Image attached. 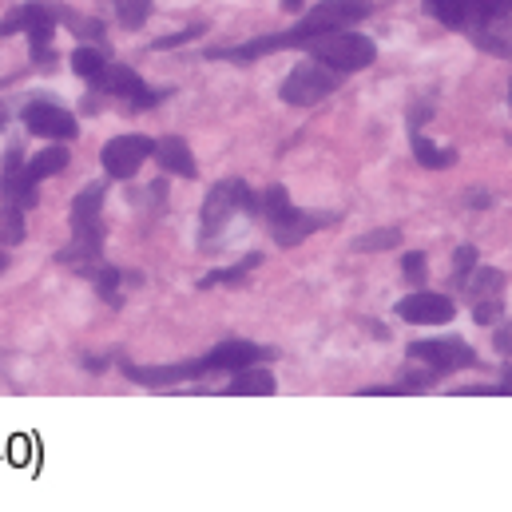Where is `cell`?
Masks as SVG:
<instances>
[{
	"instance_id": "8",
	"label": "cell",
	"mask_w": 512,
	"mask_h": 512,
	"mask_svg": "<svg viewBox=\"0 0 512 512\" xmlns=\"http://www.w3.org/2000/svg\"><path fill=\"white\" fill-rule=\"evenodd\" d=\"M409 362H425L433 374H453L477 366V350L465 338H445V342H413Z\"/></svg>"
},
{
	"instance_id": "35",
	"label": "cell",
	"mask_w": 512,
	"mask_h": 512,
	"mask_svg": "<svg viewBox=\"0 0 512 512\" xmlns=\"http://www.w3.org/2000/svg\"><path fill=\"white\" fill-rule=\"evenodd\" d=\"M0 128H4V112H0Z\"/></svg>"
},
{
	"instance_id": "1",
	"label": "cell",
	"mask_w": 512,
	"mask_h": 512,
	"mask_svg": "<svg viewBox=\"0 0 512 512\" xmlns=\"http://www.w3.org/2000/svg\"><path fill=\"white\" fill-rule=\"evenodd\" d=\"M306 44H310V60H318V64L342 72V76L346 72H362V68H370L378 60V44L370 36H362V32H350V28L322 32V36H314Z\"/></svg>"
},
{
	"instance_id": "2",
	"label": "cell",
	"mask_w": 512,
	"mask_h": 512,
	"mask_svg": "<svg viewBox=\"0 0 512 512\" xmlns=\"http://www.w3.org/2000/svg\"><path fill=\"white\" fill-rule=\"evenodd\" d=\"M258 211L266 215L270 235H274L278 247H294V243H302L310 231L334 223L330 215H302V211H294L290 199H286V187H266V191L258 195Z\"/></svg>"
},
{
	"instance_id": "20",
	"label": "cell",
	"mask_w": 512,
	"mask_h": 512,
	"mask_svg": "<svg viewBox=\"0 0 512 512\" xmlns=\"http://www.w3.org/2000/svg\"><path fill=\"white\" fill-rule=\"evenodd\" d=\"M258 262H262L258 255H247L243 262H239V266H227V270H215V274H207L199 286H203V290H207V286H239V282H243V278L255 270Z\"/></svg>"
},
{
	"instance_id": "12",
	"label": "cell",
	"mask_w": 512,
	"mask_h": 512,
	"mask_svg": "<svg viewBox=\"0 0 512 512\" xmlns=\"http://www.w3.org/2000/svg\"><path fill=\"white\" fill-rule=\"evenodd\" d=\"M0 195L8 207H20L28 211L36 203V183L24 175V151L20 147H8L4 155V167H0Z\"/></svg>"
},
{
	"instance_id": "19",
	"label": "cell",
	"mask_w": 512,
	"mask_h": 512,
	"mask_svg": "<svg viewBox=\"0 0 512 512\" xmlns=\"http://www.w3.org/2000/svg\"><path fill=\"white\" fill-rule=\"evenodd\" d=\"M68 167V151L64 147H44V151H36L28 163H24V175L32 179V183H40V179H48V175H56V171H64Z\"/></svg>"
},
{
	"instance_id": "14",
	"label": "cell",
	"mask_w": 512,
	"mask_h": 512,
	"mask_svg": "<svg viewBox=\"0 0 512 512\" xmlns=\"http://www.w3.org/2000/svg\"><path fill=\"white\" fill-rule=\"evenodd\" d=\"M92 88L104 92V96H124V100H135L143 92V80L131 72L128 64H104L96 76H92Z\"/></svg>"
},
{
	"instance_id": "11",
	"label": "cell",
	"mask_w": 512,
	"mask_h": 512,
	"mask_svg": "<svg viewBox=\"0 0 512 512\" xmlns=\"http://www.w3.org/2000/svg\"><path fill=\"white\" fill-rule=\"evenodd\" d=\"M266 358H274V350L255 346V342H223L207 358H199V370L203 374H219V370H235L239 374V370H247L255 362H266Z\"/></svg>"
},
{
	"instance_id": "10",
	"label": "cell",
	"mask_w": 512,
	"mask_h": 512,
	"mask_svg": "<svg viewBox=\"0 0 512 512\" xmlns=\"http://www.w3.org/2000/svg\"><path fill=\"white\" fill-rule=\"evenodd\" d=\"M397 318H405L413 326H445V322H453V298L433 294V290H417V294L397 302Z\"/></svg>"
},
{
	"instance_id": "33",
	"label": "cell",
	"mask_w": 512,
	"mask_h": 512,
	"mask_svg": "<svg viewBox=\"0 0 512 512\" xmlns=\"http://www.w3.org/2000/svg\"><path fill=\"white\" fill-rule=\"evenodd\" d=\"M282 8H286V12H298V8H302V0H282Z\"/></svg>"
},
{
	"instance_id": "3",
	"label": "cell",
	"mask_w": 512,
	"mask_h": 512,
	"mask_svg": "<svg viewBox=\"0 0 512 512\" xmlns=\"http://www.w3.org/2000/svg\"><path fill=\"white\" fill-rule=\"evenodd\" d=\"M100 207H104V183H88L76 203H72V247L60 251V258L80 262V258L100 255Z\"/></svg>"
},
{
	"instance_id": "32",
	"label": "cell",
	"mask_w": 512,
	"mask_h": 512,
	"mask_svg": "<svg viewBox=\"0 0 512 512\" xmlns=\"http://www.w3.org/2000/svg\"><path fill=\"white\" fill-rule=\"evenodd\" d=\"M469 207H489V195L485 191H469Z\"/></svg>"
},
{
	"instance_id": "9",
	"label": "cell",
	"mask_w": 512,
	"mask_h": 512,
	"mask_svg": "<svg viewBox=\"0 0 512 512\" xmlns=\"http://www.w3.org/2000/svg\"><path fill=\"white\" fill-rule=\"evenodd\" d=\"M151 151H155V139H147V135H116L112 143H104L100 163L112 179H131L151 159Z\"/></svg>"
},
{
	"instance_id": "31",
	"label": "cell",
	"mask_w": 512,
	"mask_h": 512,
	"mask_svg": "<svg viewBox=\"0 0 512 512\" xmlns=\"http://www.w3.org/2000/svg\"><path fill=\"white\" fill-rule=\"evenodd\" d=\"M497 354L512 358V330H501V334H497Z\"/></svg>"
},
{
	"instance_id": "5",
	"label": "cell",
	"mask_w": 512,
	"mask_h": 512,
	"mask_svg": "<svg viewBox=\"0 0 512 512\" xmlns=\"http://www.w3.org/2000/svg\"><path fill=\"white\" fill-rule=\"evenodd\" d=\"M235 211H247V215H255L258 211V195L243 183V179H227V183H219V187H211V195H207V203H203V231H207V239L235 215Z\"/></svg>"
},
{
	"instance_id": "4",
	"label": "cell",
	"mask_w": 512,
	"mask_h": 512,
	"mask_svg": "<svg viewBox=\"0 0 512 512\" xmlns=\"http://www.w3.org/2000/svg\"><path fill=\"white\" fill-rule=\"evenodd\" d=\"M338 84H342V72H334V68H326V64H318V60H302L286 80H282V100L286 104H294V108H310V104H318V100H326L330 92H338Z\"/></svg>"
},
{
	"instance_id": "23",
	"label": "cell",
	"mask_w": 512,
	"mask_h": 512,
	"mask_svg": "<svg viewBox=\"0 0 512 512\" xmlns=\"http://www.w3.org/2000/svg\"><path fill=\"white\" fill-rule=\"evenodd\" d=\"M401 243V231H370V235H362L358 243H354V251H362V255H370V251H385V247H397Z\"/></svg>"
},
{
	"instance_id": "13",
	"label": "cell",
	"mask_w": 512,
	"mask_h": 512,
	"mask_svg": "<svg viewBox=\"0 0 512 512\" xmlns=\"http://www.w3.org/2000/svg\"><path fill=\"white\" fill-rule=\"evenodd\" d=\"M20 120L32 135H44V139H76V131H80L76 116L64 112L60 104H28Z\"/></svg>"
},
{
	"instance_id": "25",
	"label": "cell",
	"mask_w": 512,
	"mask_h": 512,
	"mask_svg": "<svg viewBox=\"0 0 512 512\" xmlns=\"http://www.w3.org/2000/svg\"><path fill=\"white\" fill-rule=\"evenodd\" d=\"M469 36H473V44H477V48H485V52H497V56L512 60V40L489 36V32H477V28H469Z\"/></svg>"
},
{
	"instance_id": "28",
	"label": "cell",
	"mask_w": 512,
	"mask_h": 512,
	"mask_svg": "<svg viewBox=\"0 0 512 512\" xmlns=\"http://www.w3.org/2000/svg\"><path fill=\"white\" fill-rule=\"evenodd\" d=\"M401 270H405L409 282H425V255L421 251H409V255L401 258Z\"/></svg>"
},
{
	"instance_id": "24",
	"label": "cell",
	"mask_w": 512,
	"mask_h": 512,
	"mask_svg": "<svg viewBox=\"0 0 512 512\" xmlns=\"http://www.w3.org/2000/svg\"><path fill=\"white\" fill-rule=\"evenodd\" d=\"M24 211L20 207H12L4 219H0V247H16L20 239H24V219H20Z\"/></svg>"
},
{
	"instance_id": "21",
	"label": "cell",
	"mask_w": 512,
	"mask_h": 512,
	"mask_svg": "<svg viewBox=\"0 0 512 512\" xmlns=\"http://www.w3.org/2000/svg\"><path fill=\"white\" fill-rule=\"evenodd\" d=\"M104 64H108V56H104L100 48H92V44H80V48L72 52V72H76V76H84V80H92Z\"/></svg>"
},
{
	"instance_id": "36",
	"label": "cell",
	"mask_w": 512,
	"mask_h": 512,
	"mask_svg": "<svg viewBox=\"0 0 512 512\" xmlns=\"http://www.w3.org/2000/svg\"><path fill=\"white\" fill-rule=\"evenodd\" d=\"M509 96H512V92H509Z\"/></svg>"
},
{
	"instance_id": "16",
	"label": "cell",
	"mask_w": 512,
	"mask_h": 512,
	"mask_svg": "<svg viewBox=\"0 0 512 512\" xmlns=\"http://www.w3.org/2000/svg\"><path fill=\"white\" fill-rule=\"evenodd\" d=\"M409 143H413V159H417L421 167H429V171H441V167H453V163H457V151L429 143L417 128L409 131Z\"/></svg>"
},
{
	"instance_id": "26",
	"label": "cell",
	"mask_w": 512,
	"mask_h": 512,
	"mask_svg": "<svg viewBox=\"0 0 512 512\" xmlns=\"http://www.w3.org/2000/svg\"><path fill=\"white\" fill-rule=\"evenodd\" d=\"M497 314H501V298H477V302H473V318H477L481 326H493Z\"/></svg>"
},
{
	"instance_id": "18",
	"label": "cell",
	"mask_w": 512,
	"mask_h": 512,
	"mask_svg": "<svg viewBox=\"0 0 512 512\" xmlns=\"http://www.w3.org/2000/svg\"><path fill=\"white\" fill-rule=\"evenodd\" d=\"M501 286H505V274L501 270H469V278L461 282V290L469 294V302H477V298H501Z\"/></svg>"
},
{
	"instance_id": "30",
	"label": "cell",
	"mask_w": 512,
	"mask_h": 512,
	"mask_svg": "<svg viewBox=\"0 0 512 512\" xmlns=\"http://www.w3.org/2000/svg\"><path fill=\"white\" fill-rule=\"evenodd\" d=\"M203 28H183V32H175V36H163L155 48H175V44H183V40H195Z\"/></svg>"
},
{
	"instance_id": "34",
	"label": "cell",
	"mask_w": 512,
	"mask_h": 512,
	"mask_svg": "<svg viewBox=\"0 0 512 512\" xmlns=\"http://www.w3.org/2000/svg\"><path fill=\"white\" fill-rule=\"evenodd\" d=\"M4 266H8V258H4V255H0V270H4Z\"/></svg>"
},
{
	"instance_id": "17",
	"label": "cell",
	"mask_w": 512,
	"mask_h": 512,
	"mask_svg": "<svg viewBox=\"0 0 512 512\" xmlns=\"http://www.w3.org/2000/svg\"><path fill=\"white\" fill-rule=\"evenodd\" d=\"M274 389H278V382L270 378V370H255V366L239 370V378L227 385L231 397H270Z\"/></svg>"
},
{
	"instance_id": "29",
	"label": "cell",
	"mask_w": 512,
	"mask_h": 512,
	"mask_svg": "<svg viewBox=\"0 0 512 512\" xmlns=\"http://www.w3.org/2000/svg\"><path fill=\"white\" fill-rule=\"evenodd\" d=\"M116 282H120V270H112V266H104V270L96 274V290H100L108 302H116Z\"/></svg>"
},
{
	"instance_id": "22",
	"label": "cell",
	"mask_w": 512,
	"mask_h": 512,
	"mask_svg": "<svg viewBox=\"0 0 512 512\" xmlns=\"http://www.w3.org/2000/svg\"><path fill=\"white\" fill-rule=\"evenodd\" d=\"M112 4H116V16H120L128 28H143L155 0H112Z\"/></svg>"
},
{
	"instance_id": "15",
	"label": "cell",
	"mask_w": 512,
	"mask_h": 512,
	"mask_svg": "<svg viewBox=\"0 0 512 512\" xmlns=\"http://www.w3.org/2000/svg\"><path fill=\"white\" fill-rule=\"evenodd\" d=\"M151 155H155V159H159V167H163V171H171V175H183V179H195V175H199V167H195V159H191V147H187L179 135L159 139Z\"/></svg>"
},
{
	"instance_id": "27",
	"label": "cell",
	"mask_w": 512,
	"mask_h": 512,
	"mask_svg": "<svg viewBox=\"0 0 512 512\" xmlns=\"http://www.w3.org/2000/svg\"><path fill=\"white\" fill-rule=\"evenodd\" d=\"M473 266H477V247H461V251H457V262H453V278H457V286L469 278Z\"/></svg>"
},
{
	"instance_id": "6",
	"label": "cell",
	"mask_w": 512,
	"mask_h": 512,
	"mask_svg": "<svg viewBox=\"0 0 512 512\" xmlns=\"http://www.w3.org/2000/svg\"><path fill=\"white\" fill-rule=\"evenodd\" d=\"M425 8L449 28H485L489 20L512 12V0H425Z\"/></svg>"
},
{
	"instance_id": "7",
	"label": "cell",
	"mask_w": 512,
	"mask_h": 512,
	"mask_svg": "<svg viewBox=\"0 0 512 512\" xmlns=\"http://www.w3.org/2000/svg\"><path fill=\"white\" fill-rule=\"evenodd\" d=\"M28 32V40H32V52L40 56V64H48L52 60V36H56V16L44 8V4H24L20 12H12V16H4L0 20V36H12V32Z\"/></svg>"
}]
</instances>
